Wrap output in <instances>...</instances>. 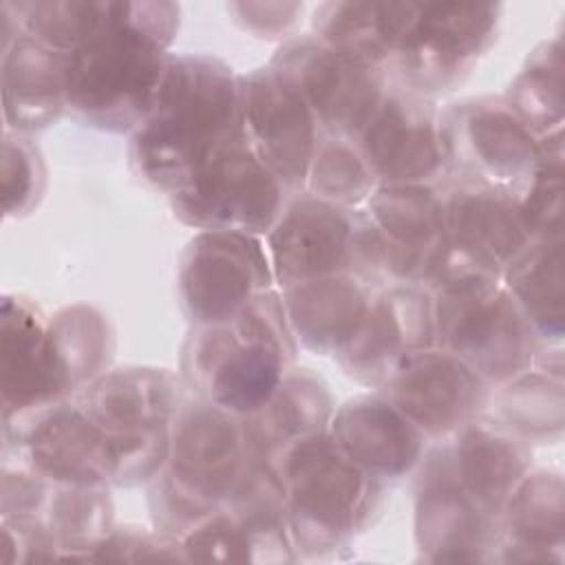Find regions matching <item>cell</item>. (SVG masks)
<instances>
[{
    "label": "cell",
    "instance_id": "1",
    "mask_svg": "<svg viewBox=\"0 0 565 565\" xmlns=\"http://www.w3.org/2000/svg\"><path fill=\"white\" fill-rule=\"evenodd\" d=\"M179 7L104 2L95 31L64 55V110L102 130H135L161 84Z\"/></svg>",
    "mask_w": 565,
    "mask_h": 565
},
{
    "label": "cell",
    "instance_id": "2",
    "mask_svg": "<svg viewBox=\"0 0 565 565\" xmlns=\"http://www.w3.org/2000/svg\"><path fill=\"white\" fill-rule=\"evenodd\" d=\"M241 139L238 75L210 55H170L154 102L135 128L130 159L172 196Z\"/></svg>",
    "mask_w": 565,
    "mask_h": 565
},
{
    "label": "cell",
    "instance_id": "3",
    "mask_svg": "<svg viewBox=\"0 0 565 565\" xmlns=\"http://www.w3.org/2000/svg\"><path fill=\"white\" fill-rule=\"evenodd\" d=\"M294 355L282 300L265 291L221 327H201L185 355L205 402L238 415L258 413L276 393Z\"/></svg>",
    "mask_w": 565,
    "mask_h": 565
},
{
    "label": "cell",
    "instance_id": "4",
    "mask_svg": "<svg viewBox=\"0 0 565 565\" xmlns=\"http://www.w3.org/2000/svg\"><path fill=\"white\" fill-rule=\"evenodd\" d=\"M166 461L159 494L172 521H199L221 503H236L269 470L245 417L210 402L177 417Z\"/></svg>",
    "mask_w": 565,
    "mask_h": 565
},
{
    "label": "cell",
    "instance_id": "5",
    "mask_svg": "<svg viewBox=\"0 0 565 565\" xmlns=\"http://www.w3.org/2000/svg\"><path fill=\"white\" fill-rule=\"evenodd\" d=\"M433 300L435 344L475 369L486 382L525 373L536 335L499 276L448 260Z\"/></svg>",
    "mask_w": 565,
    "mask_h": 565
},
{
    "label": "cell",
    "instance_id": "6",
    "mask_svg": "<svg viewBox=\"0 0 565 565\" xmlns=\"http://www.w3.org/2000/svg\"><path fill=\"white\" fill-rule=\"evenodd\" d=\"M298 543L329 547L349 536L375 508L380 488L329 433L302 437L269 461Z\"/></svg>",
    "mask_w": 565,
    "mask_h": 565
},
{
    "label": "cell",
    "instance_id": "7",
    "mask_svg": "<svg viewBox=\"0 0 565 565\" xmlns=\"http://www.w3.org/2000/svg\"><path fill=\"white\" fill-rule=\"evenodd\" d=\"M446 256L441 196L430 185H377L353 216L351 269L435 285Z\"/></svg>",
    "mask_w": 565,
    "mask_h": 565
},
{
    "label": "cell",
    "instance_id": "8",
    "mask_svg": "<svg viewBox=\"0 0 565 565\" xmlns=\"http://www.w3.org/2000/svg\"><path fill=\"white\" fill-rule=\"evenodd\" d=\"M499 4L408 2L406 22L386 71L413 93L457 82L494 40Z\"/></svg>",
    "mask_w": 565,
    "mask_h": 565
},
{
    "label": "cell",
    "instance_id": "9",
    "mask_svg": "<svg viewBox=\"0 0 565 565\" xmlns=\"http://www.w3.org/2000/svg\"><path fill=\"white\" fill-rule=\"evenodd\" d=\"M444 161L463 183L492 188L519 199L539 161V139L516 119L503 99L479 97L439 115Z\"/></svg>",
    "mask_w": 565,
    "mask_h": 565
},
{
    "label": "cell",
    "instance_id": "10",
    "mask_svg": "<svg viewBox=\"0 0 565 565\" xmlns=\"http://www.w3.org/2000/svg\"><path fill=\"white\" fill-rule=\"evenodd\" d=\"M271 66L298 88L320 132L331 139L355 141L388 90L386 73L316 35L282 44Z\"/></svg>",
    "mask_w": 565,
    "mask_h": 565
},
{
    "label": "cell",
    "instance_id": "11",
    "mask_svg": "<svg viewBox=\"0 0 565 565\" xmlns=\"http://www.w3.org/2000/svg\"><path fill=\"white\" fill-rule=\"evenodd\" d=\"M285 185L247 146L245 135L185 190L172 194L177 216L203 232H269L282 212Z\"/></svg>",
    "mask_w": 565,
    "mask_h": 565
},
{
    "label": "cell",
    "instance_id": "12",
    "mask_svg": "<svg viewBox=\"0 0 565 565\" xmlns=\"http://www.w3.org/2000/svg\"><path fill=\"white\" fill-rule=\"evenodd\" d=\"M238 102L247 146L285 188H302L322 137L298 88L269 64L238 75Z\"/></svg>",
    "mask_w": 565,
    "mask_h": 565
},
{
    "label": "cell",
    "instance_id": "13",
    "mask_svg": "<svg viewBox=\"0 0 565 565\" xmlns=\"http://www.w3.org/2000/svg\"><path fill=\"white\" fill-rule=\"evenodd\" d=\"M181 298L199 327H221L269 291L271 269L256 236L201 232L181 263Z\"/></svg>",
    "mask_w": 565,
    "mask_h": 565
},
{
    "label": "cell",
    "instance_id": "14",
    "mask_svg": "<svg viewBox=\"0 0 565 565\" xmlns=\"http://www.w3.org/2000/svg\"><path fill=\"white\" fill-rule=\"evenodd\" d=\"M382 386V395L433 439L472 424L488 402L486 380L457 355L433 347L402 360Z\"/></svg>",
    "mask_w": 565,
    "mask_h": 565
},
{
    "label": "cell",
    "instance_id": "15",
    "mask_svg": "<svg viewBox=\"0 0 565 565\" xmlns=\"http://www.w3.org/2000/svg\"><path fill=\"white\" fill-rule=\"evenodd\" d=\"M358 150L377 185H428L446 166L439 113L419 93L391 86Z\"/></svg>",
    "mask_w": 565,
    "mask_h": 565
},
{
    "label": "cell",
    "instance_id": "16",
    "mask_svg": "<svg viewBox=\"0 0 565 565\" xmlns=\"http://www.w3.org/2000/svg\"><path fill=\"white\" fill-rule=\"evenodd\" d=\"M18 448L29 470L53 483L104 488L115 481L108 435L73 404H49L15 415Z\"/></svg>",
    "mask_w": 565,
    "mask_h": 565
},
{
    "label": "cell",
    "instance_id": "17",
    "mask_svg": "<svg viewBox=\"0 0 565 565\" xmlns=\"http://www.w3.org/2000/svg\"><path fill=\"white\" fill-rule=\"evenodd\" d=\"M269 249L285 289L347 274L353 263V214L307 192L278 214Z\"/></svg>",
    "mask_w": 565,
    "mask_h": 565
},
{
    "label": "cell",
    "instance_id": "18",
    "mask_svg": "<svg viewBox=\"0 0 565 565\" xmlns=\"http://www.w3.org/2000/svg\"><path fill=\"white\" fill-rule=\"evenodd\" d=\"M448 254L470 269L499 276L532 243L519 199L461 183L441 196Z\"/></svg>",
    "mask_w": 565,
    "mask_h": 565
},
{
    "label": "cell",
    "instance_id": "19",
    "mask_svg": "<svg viewBox=\"0 0 565 565\" xmlns=\"http://www.w3.org/2000/svg\"><path fill=\"white\" fill-rule=\"evenodd\" d=\"M71 391L51 322L24 298L2 302V404L4 419L55 404Z\"/></svg>",
    "mask_w": 565,
    "mask_h": 565
},
{
    "label": "cell",
    "instance_id": "20",
    "mask_svg": "<svg viewBox=\"0 0 565 565\" xmlns=\"http://www.w3.org/2000/svg\"><path fill=\"white\" fill-rule=\"evenodd\" d=\"M435 344L433 302L417 285L393 287L375 302L340 353L344 369L364 382H384L408 355Z\"/></svg>",
    "mask_w": 565,
    "mask_h": 565
},
{
    "label": "cell",
    "instance_id": "21",
    "mask_svg": "<svg viewBox=\"0 0 565 565\" xmlns=\"http://www.w3.org/2000/svg\"><path fill=\"white\" fill-rule=\"evenodd\" d=\"M329 435L375 481L408 472L424 441V435L384 395L347 402L333 417Z\"/></svg>",
    "mask_w": 565,
    "mask_h": 565
},
{
    "label": "cell",
    "instance_id": "22",
    "mask_svg": "<svg viewBox=\"0 0 565 565\" xmlns=\"http://www.w3.org/2000/svg\"><path fill=\"white\" fill-rule=\"evenodd\" d=\"M75 404L108 437L168 430L177 391L172 375L154 369H119L88 382Z\"/></svg>",
    "mask_w": 565,
    "mask_h": 565
},
{
    "label": "cell",
    "instance_id": "23",
    "mask_svg": "<svg viewBox=\"0 0 565 565\" xmlns=\"http://www.w3.org/2000/svg\"><path fill=\"white\" fill-rule=\"evenodd\" d=\"M450 437V444L433 455L452 481L488 516L497 519L527 470V450L519 441L475 422Z\"/></svg>",
    "mask_w": 565,
    "mask_h": 565
},
{
    "label": "cell",
    "instance_id": "24",
    "mask_svg": "<svg viewBox=\"0 0 565 565\" xmlns=\"http://www.w3.org/2000/svg\"><path fill=\"white\" fill-rule=\"evenodd\" d=\"M369 305L364 285L349 274L294 285L282 298L289 329L318 353H342L355 338Z\"/></svg>",
    "mask_w": 565,
    "mask_h": 565
},
{
    "label": "cell",
    "instance_id": "25",
    "mask_svg": "<svg viewBox=\"0 0 565 565\" xmlns=\"http://www.w3.org/2000/svg\"><path fill=\"white\" fill-rule=\"evenodd\" d=\"M64 55L15 33L2 46L4 117L15 132L44 128L64 110Z\"/></svg>",
    "mask_w": 565,
    "mask_h": 565
},
{
    "label": "cell",
    "instance_id": "26",
    "mask_svg": "<svg viewBox=\"0 0 565 565\" xmlns=\"http://www.w3.org/2000/svg\"><path fill=\"white\" fill-rule=\"evenodd\" d=\"M406 11L408 2H327L313 13L316 38L386 73Z\"/></svg>",
    "mask_w": 565,
    "mask_h": 565
},
{
    "label": "cell",
    "instance_id": "27",
    "mask_svg": "<svg viewBox=\"0 0 565 565\" xmlns=\"http://www.w3.org/2000/svg\"><path fill=\"white\" fill-rule=\"evenodd\" d=\"M331 415V399L324 384L307 373L287 371L271 399L254 415L245 417L260 455L271 461L294 441L324 433Z\"/></svg>",
    "mask_w": 565,
    "mask_h": 565
},
{
    "label": "cell",
    "instance_id": "28",
    "mask_svg": "<svg viewBox=\"0 0 565 565\" xmlns=\"http://www.w3.org/2000/svg\"><path fill=\"white\" fill-rule=\"evenodd\" d=\"M510 298L534 335L558 340L563 324L561 238L532 241L501 274Z\"/></svg>",
    "mask_w": 565,
    "mask_h": 565
},
{
    "label": "cell",
    "instance_id": "29",
    "mask_svg": "<svg viewBox=\"0 0 565 565\" xmlns=\"http://www.w3.org/2000/svg\"><path fill=\"white\" fill-rule=\"evenodd\" d=\"M563 60L558 40L545 42L532 53L527 66L510 86L508 97L503 99L516 119L534 135L543 139L561 130L563 117Z\"/></svg>",
    "mask_w": 565,
    "mask_h": 565
},
{
    "label": "cell",
    "instance_id": "30",
    "mask_svg": "<svg viewBox=\"0 0 565 565\" xmlns=\"http://www.w3.org/2000/svg\"><path fill=\"white\" fill-rule=\"evenodd\" d=\"M307 188L322 201L351 207L366 203L377 183L353 141L324 137L313 154Z\"/></svg>",
    "mask_w": 565,
    "mask_h": 565
},
{
    "label": "cell",
    "instance_id": "31",
    "mask_svg": "<svg viewBox=\"0 0 565 565\" xmlns=\"http://www.w3.org/2000/svg\"><path fill=\"white\" fill-rule=\"evenodd\" d=\"M554 481V479H552ZM547 475L523 477L508 499V534L514 547H547V532L561 534V481L550 490Z\"/></svg>",
    "mask_w": 565,
    "mask_h": 565
},
{
    "label": "cell",
    "instance_id": "32",
    "mask_svg": "<svg viewBox=\"0 0 565 565\" xmlns=\"http://www.w3.org/2000/svg\"><path fill=\"white\" fill-rule=\"evenodd\" d=\"M4 170H13L15 179L4 181V205L7 212L20 214L31 203L33 196L40 192V157L35 154L33 146L15 132V137H4ZM4 177H13L11 172H2Z\"/></svg>",
    "mask_w": 565,
    "mask_h": 565
}]
</instances>
